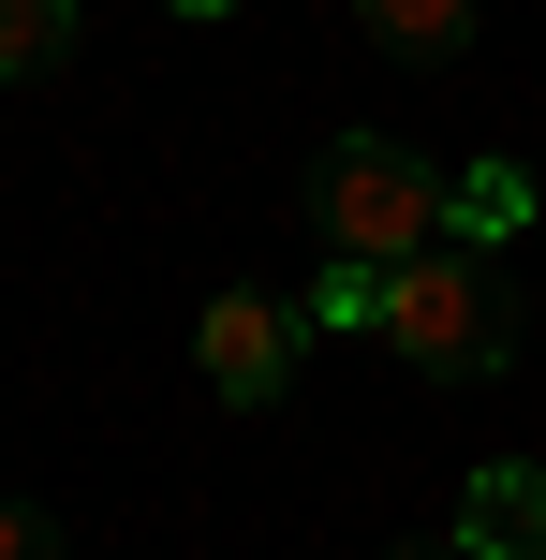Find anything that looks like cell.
<instances>
[{
    "label": "cell",
    "mask_w": 546,
    "mask_h": 560,
    "mask_svg": "<svg viewBox=\"0 0 546 560\" xmlns=\"http://www.w3.org/2000/svg\"><path fill=\"white\" fill-rule=\"evenodd\" d=\"M311 236L340 266H414V252H443V177L399 133H340L311 163Z\"/></svg>",
    "instance_id": "cell-1"
},
{
    "label": "cell",
    "mask_w": 546,
    "mask_h": 560,
    "mask_svg": "<svg viewBox=\"0 0 546 560\" xmlns=\"http://www.w3.org/2000/svg\"><path fill=\"white\" fill-rule=\"evenodd\" d=\"M384 339H399L429 384H488V369L518 354V295H502V280L443 236V252H414L399 280H384Z\"/></svg>",
    "instance_id": "cell-2"
},
{
    "label": "cell",
    "mask_w": 546,
    "mask_h": 560,
    "mask_svg": "<svg viewBox=\"0 0 546 560\" xmlns=\"http://www.w3.org/2000/svg\"><path fill=\"white\" fill-rule=\"evenodd\" d=\"M295 354H311V295L222 280V295L193 310V369H207V398H236V413H266V398L295 384Z\"/></svg>",
    "instance_id": "cell-3"
},
{
    "label": "cell",
    "mask_w": 546,
    "mask_h": 560,
    "mask_svg": "<svg viewBox=\"0 0 546 560\" xmlns=\"http://www.w3.org/2000/svg\"><path fill=\"white\" fill-rule=\"evenodd\" d=\"M458 560H546V472H532V457L473 472V502H458Z\"/></svg>",
    "instance_id": "cell-4"
},
{
    "label": "cell",
    "mask_w": 546,
    "mask_h": 560,
    "mask_svg": "<svg viewBox=\"0 0 546 560\" xmlns=\"http://www.w3.org/2000/svg\"><path fill=\"white\" fill-rule=\"evenodd\" d=\"M355 30H370L384 59H414V74L473 59V0H355Z\"/></svg>",
    "instance_id": "cell-5"
},
{
    "label": "cell",
    "mask_w": 546,
    "mask_h": 560,
    "mask_svg": "<svg viewBox=\"0 0 546 560\" xmlns=\"http://www.w3.org/2000/svg\"><path fill=\"white\" fill-rule=\"evenodd\" d=\"M443 236H458V252L532 236V163H473V177H443Z\"/></svg>",
    "instance_id": "cell-6"
},
{
    "label": "cell",
    "mask_w": 546,
    "mask_h": 560,
    "mask_svg": "<svg viewBox=\"0 0 546 560\" xmlns=\"http://www.w3.org/2000/svg\"><path fill=\"white\" fill-rule=\"evenodd\" d=\"M74 59V0H0V89Z\"/></svg>",
    "instance_id": "cell-7"
},
{
    "label": "cell",
    "mask_w": 546,
    "mask_h": 560,
    "mask_svg": "<svg viewBox=\"0 0 546 560\" xmlns=\"http://www.w3.org/2000/svg\"><path fill=\"white\" fill-rule=\"evenodd\" d=\"M384 280H399V266H340V252H325V280H311V325H340V339H384Z\"/></svg>",
    "instance_id": "cell-8"
},
{
    "label": "cell",
    "mask_w": 546,
    "mask_h": 560,
    "mask_svg": "<svg viewBox=\"0 0 546 560\" xmlns=\"http://www.w3.org/2000/svg\"><path fill=\"white\" fill-rule=\"evenodd\" d=\"M0 560H59V516L45 502H0Z\"/></svg>",
    "instance_id": "cell-9"
},
{
    "label": "cell",
    "mask_w": 546,
    "mask_h": 560,
    "mask_svg": "<svg viewBox=\"0 0 546 560\" xmlns=\"http://www.w3.org/2000/svg\"><path fill=\"white\" fill-rule=\"evenodd\" d=\"M163 15H236V0H163Z\"/></svg>",
    "instance_id": "cell-10"
},
{
    "label": "cell",
    "mask_w": 546,
    "mask_h": 560,
    "mask_svg": "<svg viewBox=\"0 0 546 560\" xmlns=\"http://www.w3.org/2000/svg\"><path fill=\"white\" fill-rule=\"evenodd\" d=\"M399 560H458V546H399Z\"/></svg>",
    "instance_id": "cell-11"
}]
</instances>
